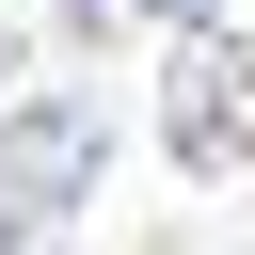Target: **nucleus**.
Instances as JSON below:
<instances>
[{
  "instance_id": "1",
  "label": "nucleus",
  "mask_w": 255,
  "mask_h": 255,
  "mask_svg": "<svg viewBox=\"0 0 255 255\" xmlns=\"http://www.w3.org/2000/svg\"><path fill=\"white\" fill-rule=\"evenodd\" d=\"M96 159H112V112H96L80 80H48V96H16V128H0V207H80Z\"/></svg>"
},
{
  "instance_id": "3",
  "label": "nucleus",
  "mask_w": 255,
  "mask_h": 255,
  "mask_svg": "<svg viewBox=\"0 0 255 255\" xmlns=\"http://www.w3.org/2000/svg\"><path fill=\"white\" fill-rule=\"evenodd\" d=\"M159 16H207V0H159Z\"/></svg>"
},
{
  "instance_id": "2",
  "label": "nucleus",
  "mask_w": 255,
  "mask_h": 255,
  "mask_svg": "<svg viewBox=\"0 0 255 255\" xmlns=\"http://www.w3.org/2000/svg\"><path fill=\"white\" fill-rule=\"evenodd\" d=\"M159 112H175V159H239V143H255V48H207V32H191Z\"/></svg>"
}]
</instances>
